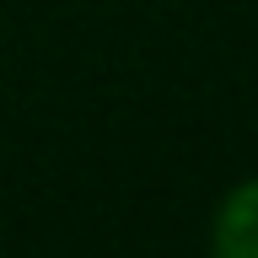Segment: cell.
I'll use <instances>...</instances> for the list:
<instances>
[{
  "mask_svg": "<svg viewBox=\"0 0 258 258\" xmlns=\"http://www.w3.org/2000/svg\"><path fill=\"white\" fill-rule=\"evenodd\" d=\"M210 258H258V177L237 183L215 210Z\"/></svg>",
  "mask_w": 258,
  "mask_h": 258,
  "instance_id": "obj_1",
  "label": "cell"
}]
</instances>
